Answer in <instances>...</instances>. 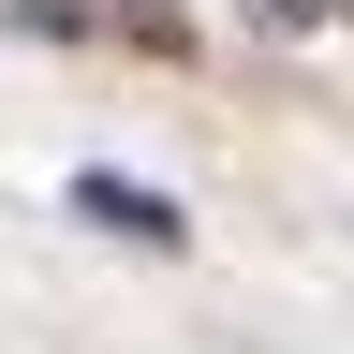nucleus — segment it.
<instances>
[{"instance_id": "nucleus-2", "label": "nucleus", "mask_w": 354, "mask_h": 354, "mask_svg": "<svg viewBox=\"0 0 354 354\" xmlns=\"http://www.w3.org/2000/svg\"><path fill=\"white\" fill-rule=\"evenodd\" d=\"M0 15H30V30H118V0H0Z\"/></svg>"}, {"instance_id": "nucleus-1", "label": "nucleus", "mask_w": 354, "mask_h": 354, "mask_svg": "<svg viewBox=\"0 0 354 354\" xmlns=\"http://www.w3.org/2000/svg\"><path fill=\"white\" fill-rule=\"evenodd\" d=\"M74 221H104V236H133V251H177V236H192V221H177L148 177H118V162H88V177H74Z\"/></svg>"}, {"instance_id": "nucleus-3", "label": "nucleus", "mask_w": 354, "mask_h": 354, "mask_svg": "<svg viewBox=\"0 0 354 354\" xmlns=\"http://www.w3.org/2000/svg\"><path fill=\"white\" fill-rule=\"evenodd\" d=\"M251 15H266V30H339L354 0H251Z\"/></svg>"}]
</instances>
